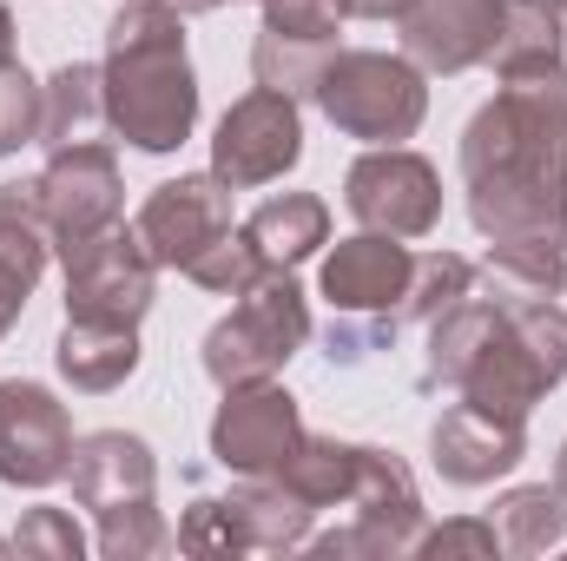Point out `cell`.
I'll use <instances>...</instances> for the list:
<instances>
[{
  "label": "cell",
  "instance_id": "6da1fadb",
  "mask_svg": "<svg viewBox=\"0 0 567 561\" xmlns=\"http://www.w3.org/2000/svg\"><path fill=\"white\" fill-rule=\"evenodd\" d=\"M462 192L488 245L567 252V60L502 80L462 126Z\"/></svg>",
  "mask_w": 567,
  "mask_h": 561
},
{
  "label": "cell",
  "instance_id": "7a4b0ae2",
  "mask_svg": "<svg viewBox=\"0 0 567 561\" xmlns=\"http://www.w3.org/2000/svg\"><path fill=\"white\" fill-rule=\"evenodd\" d=\"M106 126L140 152H178L198 126V73L185 60V13L126 0L106 27Z\"/></svg>",
  "mask_w": 567,
  "mask_h": 561
},
{
  "label": "cell",
  "instance_id": "3957f363",
  "mask_svg": "<svg viewBox=\"0 0 567 561\" xmlns=\"http://www.w3.org/2000/svg\"><path fill=\"white\" fill-rule=\"evenodd\" d=\"M561 377H567V310L561 304H522V310H502V324L482 337L455 397L482 404L495 417H528Z\"/></svg>",
  "mask_w": 567,
  "mask_h": 561
},
{
  "label": "cell",
  "instance_id": "277c9868",
  "mask_svg": "<svg viewBox=\"0 0 567 561\" xmlns=\"http://www.w3.org/2000/svg\"><path fill=\"white\" fill-rule=\"evenodd\" d=\"M317 106L337 133L363 145H403L416 140L429 120V86L423 67L410 53H370V47H337L323 80H317Z\"/></svg>",
  "mask_w": 567,
  "mask_h": 561
},
{
  "label": "cell",
  "instance_id": "5b68a950",
  "mask_svg": "<svg viewBox=\"0 0 567 561\" xmlns=\"http://www.w3.org/2000/svg\"><path fill=\"white\" fill-rule=\"evenodd\" d=\"M310 344V304L290 272H265L251 290H238V310L205 330V377L218 390L265 384Z\"/></svg>",
  "mask_w": 567,
  "mask_h": 561
},
{
  "label": "cell",
  "instance_id": "8992f818",
  "mask_svg": "<svg viewBox=\"0 0 567 561\" xmlns=\"http://www.w3.org/2000/svg\"><path fill=\"white\" fill-rule=\"evenodd\" d=\"M343 509H350V522L343 529H330V536H310L303 549L323 561H396V555H416V536H423V496H416V476H410V462L403 456H390V449H357V482H350V496H343Z\"/></svg>",
  "mask_w": 567,
  "mask_h": 561
},
{
  "label": "cell",
  "instance_id": "52a82bcc",
  "mask_svg": "<svg viewBox=\"0 0 567 561\" xmlns=\"http://www.w3.org/2000/svg\"><path fill=\"white\" fill-rule=\"evenodd\" d=\"M343 205L363 232H390V238H429L442 218V178L423 152L403 145H370L350 172H343Z\"/></svg>",
  "mask_w": 567,
  "mask_h": 561
},
{
  "label": "cell",
  "instance_id": "ba28073f",
  "mask_svg": "<svg viewBox=\"0 0 567 561\" xmlns=\"http://www.w3.org/2000/svg\"><path fill=\"white\" fill-rule=\"evenodd\" d=\"M66 265V317H100V324H140L158 290V265L140 245V232L106 225L86 245L60 252Z\"/></svg>",
  "mask_w": 567,
  "mask_h": 561
},
{
  "label": "cell",
  "instance_id": "9c48e42d",
  "mask_svg": "<svg viewBox=\"0 0 567 561\" xmlns=\"http://www.w3.org/2000/svg\"><path fill=\"white\" fill-rule=\"evenodd\" d=\"M33 185H40V212H47L53 252H73V245H86L93 232L120 225L126 185H120L113 145H100V140L53 145V159H47V172H40Z\"/></svg>",
  "mask_w": 567,
  "mask_h": 561
},
{
  "label": "cell",
  "instance_id": "30bf717a",
  "mask_svg": "<svg viewBox=\"0 0 567 561\" xmlns=\"http://www.w3.org/2000/svg\"><path fill=\"white\" fill-rule=\"evenodd\" d=\"M297 159H303V113H297V100H290V93L251 86V93L218 120L212 172H218L231 192L271 185V178H284Z\"/></svg>",
  "mask_w": 567,
  "mask_h": 561
},
{
  "label": "cell",
  "instance_id": "8fae6325",
  "mask_svg": "<svg viewBox=\"0 0 567 561\" xmlns=\"http://www.w3.org/2000/svg\"><path fill=\"white\" fill-rule=\"evenodd\" d=\"M73 417L47 384L7 377L0 384V482L7 489H53L73 469Z\"/></svg>",
  "mask_w": 567,
  "mask_h": 561
},
{
  "label": "cell",
  "instance_id": "7c38bea8",
  "mask_svg": "<svg viewBox=\"0 0 567 561\" xmlns=\"http://www.w3.org/2000/svg\"><path fill=\"white\" fill-rule=\"evenodd\" d=\"M133 232L158 272H185L205 245H218L231 232V185L218 172H178L140 205Z\"/></svg>",
  "mask_w": 567,
  "mask_h": 561
},
{
  "label": "cell",
  "instance_id": "4fadbf2b",
  "mask_svg": "<svg viewBox=\"0 0 567 561\" xmlns=\"http://www.w3.org/2000/svg\"><path fill=\"white\" fill-rule=\"evenodd\" d=\"M297 442H303L297 397L271 377L225 390V404L212 417V462L231 469V476H278Z\"/></svg>",
  "mask_w": 567,
  "mask_h": 561
},
{
  "label": "cell",
  "instance_id": "5bb4252c",
  "mask_svg": "<svg viewBox=\"0 0 567 561\" xmlns=\"http://www.w3.org/2000/svg\"><path fill=\"white\" fill-rule=\"evenodd\" d=\"M396 33L423 73H468V67H488L495 53L502 0H410L396 13Z\"/></svg>",
  "mask_w": 567,
  "mask_h": 561
},
{
  "label": "cell",
  "instance_id": "9a60e30c",
  "mask_svg": "<svg viewBox=\"0 0 567 561\" xmlns=\"http://www.w3.org/2000/svg\"><path fill=\"white\" fill-rule=\"evenodd\" d=\"M435 469L455 489H488L528 456V417H495L482 404H449L429 429Z\"/></svg>",
  "mask_w": 567,
  "mask_h": 561
},
{
  "label": "cell",
  "instance_id": "2e32d148",
  "mask_svg": "<svg viewBox=\"0 0 567 561\" xmlns=\"http://www.w3.org/2000/svg\"><path fill=\"white\" fill-rule=\"evenodd\" d=\"M410 272H416V252L390 232H357L343 238L330 258H323V297L330 310L343 317H390L396 324V304L410 290Z\"/></svg>",
  "mask_w": 567,
  "mask_h": 561
},
{
  "label": "cell",
  "instance_id": "e0dca14e",
  "mask_svg": "<svg viewBox=\"0 0 567 561\" xmlns=\"http://www.w3.org/2000/svg\"><path fill=\"white\" fill-rule=\"evenodd\" d=\"M73 502L80 509H120V502H152V489H158V462H152V449H145L140 436H126V429H93V436H80L73 442Z\"/></svg>",
  "mask_w": 567,
  "mask_h": 561
},
{
  "label": "cell",
  "instance_id": "ac0fdd59",
  "mask_svg": "<svg viewBox=\"0 0 567 561\" xmlns=\"http://www.w3.org/2000/svg\"><path fill=\"white\" fill-rule=\"evenodd\" d=\"M47 258H53V232H47V212H40V185L33 178L0 185V337L20 324Z\"/></svg>",
  "mask_w": 567,
  "mask_h": 561
},
{
  "label": "cell",
  "instance_id": "d6986e66",
  "mask_svg": "<svg viewBox=\"0 0 567 561\" xmlns=\"http://www.w3.org/2000/svg\"><path fill=\"white\" fill-rule=\"evenodd\" d=\"M225 522L238 536V555H290L310 542V502H297L278 476H245L238 496H218Z\"/></svg>",
  "mask_w": 567,
  "mask_h": 561
},
{
  "label": "cell",
  "instance_id": "ffe728a7",
  "mask_svg": "<svg viewBox=\"0 0 567 561\" xmlns=\"http://www.w3.org/2000/svg\"><path fill=\"white\" fill-rule=\"evenodd\" d=\"M53 364L73 390L86 397H106L120 390L133 370H140V324H100V317H66L60 344H53Z\"/></svg>",
  "mask_w": 567,
  "mask_h": 561
},
{
  "label": "cell",
  "instance_id": "44dd1931",
  "mask_svg": "<svg viewBox=\"0 0 567 561\" xmlns=\"http://www.w3.org/2000/svg\"><path fill=\"white\" fill-rule=\"evenodd\" d=\"M245 238L258 245L265 272H290L303 265L310 252L330 245V205L310 198V192H284V198H265L251 218H245Z\"/></svg>",
  "mask_w": 567,
  "mask_h": 561
},
{
  "label": "cell",
  "instance_id": "7402d4cb",
  "mask_svg": "<svg viewBox=\"0 0 567 561\" xmlns=\"http://www.w3.org/2000/svg\"><path fill=\"white\" fill-rule=\"evenodd\" d=\"M475 290L502 310L522 304H555L567 290V252L548 245H488V258L475 265Z\"/></svg>",
  "mask_w": 567,
  "mask_h": 561
},
{
  "label": "cell",
  "instance_id": "603a6c76",
  "mask_svg": "<svg viewBox=\"0 0 567 561\" xmlns=\"http://www.w3.org/2000/svg\"><path fill=\"white\" fill-rule=\"evenodd\" d=\"M567 27L555 13V0H502V33H495V80H515V73H542V67H561Z\"/></svg>",
  "mask_w": 567,
  "mask_h": 561
},
{
  "label": "cell",
  "instance_id": "cb8c5ba5",
  "mask_svg": "<svg viewBox=\"0 0 567 561\" xmlns=\"http://www.w3.org/2000/svg\"><path fill=\"white\" fill-rule=\"evenodd\" d=\"M495 536H502V555H548L567 542V489H548V482H522L508 496H495Z\"/></svg>",
  "mask_w": 567,
  "mask_h": 561
},
{
  "label": "cell",
  "instance_id": "d4e9b609",
  "mask_svg": "<svg viewBox=\"0 0 567 561\" xmlns=\"http://www.w3.org/2000/svg\"><path fill=\"white\" fill-rule=\"evenodd\" d=\"M106 120V73L86 60H66L40 86V145H80Z\"/></svg>",
  "mask_w": 567,
  "mask_h": 561
},
{
  "label": "cell",
  "instance_id": "484cf974",
  "mask_svg": "<svg viewBox=\"0 0 567 561\" xmlns=\"http://www.w3.org/2000/svg\"><path fill=\"white\" fill-rule=\"evenodd\" d=\"M502 324V304H488L482 290H468L462 304H449L435 324H429V357H423V384L429 390H455L468 357L482 350V337Z\"/></svg>",
  "mask_w": 567,
  "mask_h": 561
},
{
  "label": "cell",
  "instance_id": "4316f807",
  "mask_svg": "<svg viewBox=\"0 0 567 561\" xmlns=\"http://www.w3.org/2000/svg\"><path fill=\"white\" fill-rule=\"evenodd\" d=\"M357 449H363V442H337V436H310V429H303V442L290 449V462L278 469V482L297 502H310V509H343V496H350V482H357Z\"/></svg>",
  "mask_w": 567,
  "mask_h": 561
},
{
  "label": "cell",
  "instance_id": "83f0119b",
  "mask_svg": "<svg viewBox=\"0 0 567 561\" xmlns=\"http://www.w3.org/2000/svg\"><path fill=\"white\" fill-rule=\"evenodd\" d=\"M330 40H297V33H271V27H258V47H251V73H258V86H271V93H290V100H317V80H323V67H330Z\"/></svg>",
  "mask_w": 567,
  "mask_h": 561
},
{
  "label": "cell",
  "instance_id": "f1b7e54d",
  "mask_svg": "<svg viewBox=\"0 0 567 561\" xmlns=\"http://www.w3.org/2000/svg\"><path fill=\"white\" fill-rule=\"evenodd\" d=\"M475 290V265L468 258H455V252H423L416 258V272H410V290H403V304H396V317L403 324H435L449 304H462Z\"/></svg>",
  "mask_w": 567,
  "mask_h": 561
},
{
  "label": "cell",
  "instance_id": "f546056e",
  "mask_svg": "<svg viewBox=\"0 0 567 561\" xmlns=\"http://www.w3.org/2000/svg\"><path fill=\"white\" fill-rule=\"evenodd\" d=\"M172 549V529L158 522L152 502H120V509H100V555L106 561H152Z\"/></svg>",
  "mask_w": 567,
  "mask_h": 561
},
{
  "label": "cell",
  "instance_id": "4dcf8cb0",
  "mask_svg": "<svg viewBox=\"0 0 567 561\" xmlns=\"http://www.w3.org/2000/svg\"><path fill=\"white\" fill-rule=\"evenodd\" d=\"M185 278L198 284V290L238 297V290H251V284L265 278V258H258V245H251V238H245V225H238V232H225L218 245H205V252L185 265Z\"/></svg>",
  "mask_w": 567,
  "mask_h": 561
},
{
  "label": "cell",
  "instance_id": "1f68e13d",
  "mask_svg": "<svg viewBox=\"0 0 567 561\" xmlns=\"http://www.w3.org/2000/svg\"><path fill=\"white\" fill-rule=\"evenodd\" d=\"M33 140H40V80L20 60H7L0 67V159H13Z\"/></svg>",
  "mask_w": 567,
  "mask_h": 561
},
{
  "label": "cell",
  "instance_id": "d6a6232c",
  "mask_svg": "<svg viewBox=\"0 0 567 561\" xmlns=\"http://www.w3.org/2000/svg\"><path fill=\"white\" fill-rule=\"evenodd\" d=\"M13 555L27 561H80L86 555V536L66 509H27L20 529H13Z\"/></svg>",
  "mask_w": 567,
  "mask_h": 561
},
{
  "label": "cell",
  "instance_id": "836d02e7",
  "mask_svg": "<svg viewBox=\"0 0 567 561\" xmlns=\"http://www.w3.org/2000/svg\"><path fill=\"white\" fill-rule=\"evenodd\" d=\"M416 555L423 561H495L502 555V536H495V522L462 516V522L423 529V536H416Z\"/></svg>",
  "mask_w": 567,
  "mask_h": 561
},
{
  "label": "cell",
  "instance_id": "e575fe53",
  "mask_svg": "<svg viewBox=\"0 0 567 561\" xmlns=\"http://www.w3.org/2000/svg\"><path fill=\"white\" fill-rule=\"evenodd\" d=\"M337 0H265V27L271 33H297V40H330L337 47Z\"/></svg>",
  "mask_w": 567,
  "mask_h": 561
},
{
  "label": "cell",
  "instance_id": "d590c367",
  "mask_svg": "<svg viewBox=\"0 0 567 561\" xmlns=\"http://www.w3.org/2000/svg\"><path fill=\"white\" fill-rule=\"evenodd\" d=\"M178 549H185V555H238V536H231L218 496H198V502L185 509V522H178Z\"/></svg>",
  "mask_w": 567,
  "mask_h": 561
},
{
  "label": "cell",
  "instance_id": "8d00e7d4",
  "mask_svg": "<svg viewBox=\"0 0 567 561\" xmlns=\"http://www.w3.org/2000/svg\"><path fill=\"white\" fill-rule=\"evenodd\" d=\"M337 7H343L350 20H396L410 0H337Z\"/></svg>",
  "mask_w": 567,
  "mask_h": 561
},
{
  "label": "cell",
  "instance_id": "74e56055",
  "mask_svg": "<svg viewBox=\"0 0 567 561\" xmlns=\"http://www.w3.org/2000/svg\"><path fill=\"white\" fill-rule=\"evenodd\" d=\"M7 60H13V13L0 7V67H7Z\"/></svg>",
  "mask_w": 567,
  "mask_h": 561
},
{
  "label": "cell",
  "instance_id": "f35d334b",
  "mask_svg": "<svg viewBox=\"0 0 567 561\" xmlns=\"http://www.w3.org/2000/svg\"><path fill=\"white\" fill-rule=\"evenodd\" d=\"M165 7H178V13H218L225 0H165Z\"/></svg>",
  "mask_w": 567,
  "mask_h": 561
},
{
  "label": "cell",
  "instance_id": "ab89813d",
  "mask_svg": "<svg viewBox=\"0 0 567 561\" xmlns=\"http://www.w3.org/2000/svg\"><path fill=\"white\" fill-rule=\"evenodd\" d=\"M555 489H567V442H561V456H555Z\"/></svg>",
  "mask_w": 567,
  "mask_h": 561
},
{
  "label": "cell",
  "instance_id": "60d3db41",
  "mask_svg": "<svg viewBox=\"0 0 567 561\" xmlns=\"http://www.w3.org/2000/svg\"><path fill=\"white\" fill-rule=\"evenodd\" d=\"M555 13H561V27H567V0H555Z\"/></svg>",
  "mask_w": 567,
  "mask_h": 561
},
{
  "label": "cell",
  "instance_id": "b9f144b4",
  "mask_svg": "<svg viewBox=\"0 0 567 561\" xmlns=\"http://www.w3.org/2000/svg\"><path fill=\"white\" fill-rule=\"evenodd\" d=\"M0 555H13V542H7V536H0Z\"/></svg>",
  "mask_w": 567,
  "mask_h": 561
}]
</instances>
